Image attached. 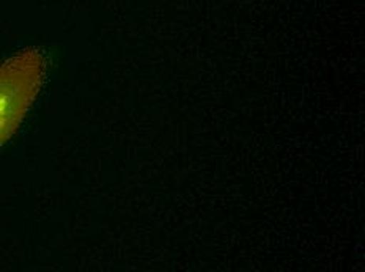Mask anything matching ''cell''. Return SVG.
Listing matches in <instances>:
<instances>
[{
  "label": "cell",
  "mask_w": 365,
  "mask_h": 272,
  "mask_svg": "<svg viewBox=\"0 0 365 272\" xmlns=\"http://www.w3.org/2000/svg\"><path fill=\"white\" fill-rule=\"evenodd\" d=\"M44 74V57L34 49L0 65V147L18 131L40 92Z\"/></svg>",
  "instance_id": "cell-1"
}]
</instances>
